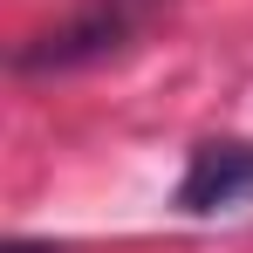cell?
<instances>
[{
    "mask_svg": "<svg viewBox=\"0 0 253 253\" xmlns=\"http://www.w3.org/2000/svg\"><path fill=\"white\" fill-rule=\"evenodd\" d=\"M158 0H83L76 14H62L55 28L28 35L14 48V76H69V69H96L110 55H124Z\"/></svg>",
    "mask_w": 253,
    "mask_h": 253,
    "instance_id": "cell-1",
    "label": "cell"
},
{
    "mask_svg": "<svg viewBox=\"0 0 253 253\" xmlns=\"http://www.w3.org/2000/svg\"><path fill=\"white\" fill-rule=\"evenodd\" d=\"M7 253H62V247H42V240H7Z\"/></svg>",
    "mask_w": 253,
    "mask_h": 253,
    "instance_id": "cell-3",
    "label": "cell"
},
{
    "mask_svg": "<svg viewBox=\"0 0 253 253\" xmlns=\"http://www.w3.org/2000/svg\"><path fill=\"white\" fill-rule=\"evenodd\" d=\"M171 206L192 212V219L253 206V137H206V144H192Z\"/></svg>",
    "mask_w": 253,
    "mask_h": 253,
    "instance_id": "cell-2",
    "label": "cell"
}]
</instances>
